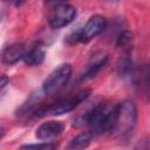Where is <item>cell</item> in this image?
Wrapping results in <instances>:
<instances>
[{
	"instance_id": "4",
	"label": "cell",
	"mask_w": 150,
	"mask_h": 150,
	"mask_svg": "<svg viewBox=\"0 0 150 150\" xmlns=\"http://www.w3.org/2000/svg\"><path fill=\"white\" fill-rule=\"evenodd\" d=\"M76 16V9L74 6L66 2H56L50 8L48 14V23L52 28L57 29L68 26Z\"/></svg>"
},
{
	"instance_id": "16",
	"label": "cell",
	"mask_w": 150,
	"mask_h": 150,
	"mask_svg": "<svg viewBox=\"0 0 150 150\" xmlns=\"http://www.w3.org/2000/svg\"><path fill=\"white\" fill-rule=\"evenodd\" d=\"M131 39H132V34L129 30H123L117 36V46L121 47V48L125 47V46H128L130 43Z\"/></svg>"
},
{
	"instance_id": "10",
	"label": "cell",
	"mask_w": 150,
	"mask_h": 150,
	"mask_svg": "<svg viewBox=\"0 0 150 150\" xmlns=\"http://www.w3.org/2000/svg\"><path fill=\"white\" fill-rule=\"evenodd\" d=\"M135 79L137 81V87L139 93L146 100H150V64L144 66L139 70V73L136 71Z\"/></svg>"
},
{
	"instance_id": "6",
	"label": "cell",
	"mask_w": 150,
	"mask_h": 150,
	"mask_svg": "<svg viewBox=\"0 0 150 150\" xmlns=\"http://www.w3.org/2000/svg\"><path fill=\"white\" fill-rule=\"evenodd\" d=\"M105 27V18L100 15V14H95L91 15L88 21L86 22V25L79 29V41L81 42H89L90 40H93L95 36H97Z\"/></svg>"
},
{
	"instance_id": "5",
	"label": "cell",
	"mask_w": 150,
	"mask_h": 150,
	"mask_svg": "<svg viewBox=\"0 0 150 150\" xmlns=\"http://www.w3.org/2000/svg\"><path fill=\"white\" fill-rule=\"evenodd\" d=\"M71 70L73 69L69 63L60 64L45 79L42 83V91L45 94H52L60 90L69 81L71 76Z\"/></svg>"
},
{
	"instance_id": "9",
	"label": "cell",
	"mask_w": 150,
	"mask_h": 150,
	"mask_svg": "<svg viewBox=\"0 0 150 150\" xmlns=\"http://www.w3.org/2000/svg\"><path fill=\"white\" fill-rule=\"evenodd\" d=\"M26 48L23 43H13L5 48L2 53V62L5 64H14L19 62L26 55Z\"/></svg>"
},
{
	"instance_id": "3",
	"label": "cell",
	"mask_w": 150,
	"mask_h": 150,
	"mask_svg": "<svg viewBox=\"0 0 150 150\" xmlns=\"http://www.w3.org/2000/svg\"><path fill=\"white\" fill-rule=\"evenodd\" d=\"M91 94V89H83L81 91H79L77 94H75L74 96H70L68 98L61 100L56 103H53L48 107H42L36 115H45L46 112H50L53 115H62L66 112L71 111L73 109H75L80 103H82L83 101H86Z\"/></svg>"
},
{
	"instance_id": "12",
	"label": "cell",
	"mask_w": 150,
	"mask_h": 150,
	"mask_svg": "<svg viewBox=\"0 0 150 150\" xmlns=\"http://www.w3.org/2000/svg\"><path fill=\"white\" fill-rule=\"evenodd\" d=\"M91 139H93V132L90 131L81 132L69 141L68 149L69 150H84L86 148L89 146Z\"/></svg>"
},
{
	"instance_id": "15",
	"label": "cell",
	"mask_w": 150,
	"mask_h": 150,
	"mask_svg": "<svg viewBox=\"0 0 150 150\" xmlns=\"http://www.w3.org/2000/svg\"><path fill=\"white\" fill-rule=\"evenodd\" d=\"M40 97H41V94H40V93H34V94H32V95L29 96V98L25 102V104L20 108V111H22L21 114H25V112H27L28 110H30L32 107H34L35 103H38V101L40 100Z\"/></svg>"
},
{
	"instance_id": "7",
	"label": "cell",
	"mask_w": 150,
	"mask_h": 150,
	"mask_svg": "<svg viewBox=\"0 0 150 150\" xmlns=\"http://www.w3.org/2000/svg\"><path fill=\"white\" fill-rule=\"evenodd\" d=\"M107 60H108V56H107L105 53L100 52V53L94 54L91 56V59L89 60V62L87 63V66L84 67L83 71L80 74L79 81H86L88 79L94 77L101 70V68L105 64Z\"/></svg>"
},
{
	"instance_id": "17",
	"label": "cell",
	"mask_w": 150,
	"mask_h": 150,
	"mask_svg": "<svg viewBox=\"0 0 150 150\" xmlns=\"http://www.w3.org/2000/svg\"><path fill=\"white\" fill-rule=\"evenodd\" d=\"M134 150H150V136L142 137L136 143Z\"/></svg>"
},
{
	"instance_id": "8",
	"label": "cell",
	"mask_w": 150,
	"mask_h": 150,
	"mask_svg": "<svg viewBox=\"0 0 150 150\" xmlns=\"http://www.w3.org/2000/svg\"><path fill=\"white\" fill-rule=\"evenodd\" d=\"M64 129V125L60 121H48L42 123L35 131V136L39 139L48 141L57 137Z\"/></svg>"
},
{
	"instance_id": "2",
	"label": "cell",
	"mask_w": 150,
	"mask_h": 150,
	"mask_svg": "<svg viewBox=\"0 0 150 150\" xmlns=\"http://www.w3.org/2000/svg\"><path fill=\"white\" fill-rule=\"evenodd\" d=\"M137 121V109L132 101L125 100L118 103L116 123L112 132H115L118 137L127 136L130 131H132Z\"/></svg>"
},
{
	"instance_id": "14",
	"label": "cell",
	"mask_w": 150,
	"mask_h": 150,
	"mask_svg": "<svg viewBox=\"0 0 150 150\" xmlns=\"http://www.w3.org/2000/svg\"><path fill=\"white\" fill-rule=\"evenodd\" d=\"M55 148H56L55 142H47L39 144H25L20 148V150H55Z\"/></svg>"
},
{
	"instance_id": "1",
	"label": "cell",
	"mask_w": 150,
	"mask_h": 150,
	"mask_svg": "<svg viewBox=\"0 0 150 150\" xmlns=\"http://www.w3.org/2000/svg\"><path fill=\"white\" fill-rule=\"evenodd\" d=\"M117 108L118 104L114 102H101L74 118L73 124L75 127L88 125L93 135L110 132L115 128Z\"/></svg>"
},
{
	"instance_id": "13",
	"label": "cell",
	"mask_w": 150,
	"mask_h": 150,
	"mask_svg": "<svg viewBox=\"0 0 150 150\" xmlns=\"http://www.w3.org/2000/svg\"><path fill=\"white\" fill-rule=\"evenodd\" d=\"M45 55H46L45 48L42 46H35L26 53L23 61L28 66H38L42 63V61L45 60Z\"/></svg>"
},
{
	"instance_id": "11",
	"label": "cell",
	"mask_w": 150,
	"mask_h": 150,
	"mask_svg": "<svg viewBox=\"0 0 150 150\" xmlns=\"http://www.w3.org/2000/svg\"><path fill=\"white\" fill-rule=\"evenodd\" d=\"M117 74L122 79H135L136 76V68L134 66L132 60L128 55H123L118 59L116 64Z\"/></svg>"
},
{
	"instance_id": "18",
	"label": "cell",
	"mask_w": 150,
	"mask_h": 150,
	"mask_svg": "<svg viewBox=\"0 0 150 150\" xmlns=\"http://www.w3.org/2000/svg\"><path fill=\"white\" fill-rule=\"evenodd\" d=\"M8 83V79L6 75H1V82H0V88L4 89L6 87V84Z\"/></svg>"
}]
</instances>
